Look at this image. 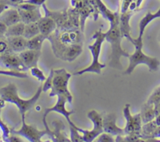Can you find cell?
<instances>
[{
    "label": "cell",
    "mask_w": 160,
    "mask_h": 142,
    "mask_svg": "<svg viewBox=\"0 0 160 142\" xmlns=\"http://www.w3.org/2000/svg\"><path fill=\"white\" fill-rule=\"evenodd\" d=\"M47 40L51 43L53 54L63 61L72 62L82 53L84 34L81 28H56Z\"/></svg>",
    "instance_id": "6da1fadb"
},
{
    "label": "cell",
    "mask_w": 160,
    "mask_h": 142,
    "mask_svg": "<svg viewBox=\"0 0 160 142\" xmlns=\"http://www.w3.org/2000/svg\"><path fill=\"white\" fill-rule=\"evenodd\" d=\"M160 17V7L159 10L155 13H152L151 12H148L146 15L140 20L139 23V35L138 38L133 39L131 43L134 46V52L129 56V65L128 69L124 72V74H131L136 66L140 64H145L149 68L150 71H157L159 69L160 62L158 59L155 57H151L142 51V39H143V34L145 30L148 23H151L153 20Z\"/></svg>",
    "instance_id": "7a4b0ae2"
},
{
    "label": "cell",
    "mask_w": 160,
    "mask_h": 142,
    "mask_svg": "<svg viewBox=\"0 0 160 142\" xmlns=\"http://www.w3.org/2000/svg\"><path fill=\"white\" fill-rule=\"evenodd\" d=\"M42 92V85H41L32 98L28 100L22 99L17 93V86L13 83H9L6 86L0 88V96L1 99L5 101L15 104L20 111L21 117H25V113L34 107Z\"/></svg>",
    "instance_id": "3957f363"
},
{
    "label": "cell",
    "mask_w": 160,
    "mask_h": 142,
    "mask_svg": "<svg viewBox=\"0 0 160 142\" xmlns=\"http://www.w3.org/2000/svg\"><path fill=\"white\" fill-rule=\"evenodd\" d=\"M123 38L120 31L119 22L110 24V27L106 33V40L109 42L111 45L110 61H109V66L112 68L122 70L123 66L120 62V57H128L131 55L129 52L123 50L121 46V40Z\"/></svg>",
    "instance_id": "277c9868"
},
{
    "label": "cell",
    "mask_w": 160,
    "mask_h": 142,
    "mask_svg": "<svg viewBox=\"0 0 160 142\" xmlns=\"http://www.w3.org/2000/svg\"><path fill=\"white\" fill-rule=\"evenodd\" d=\"M92 39H95V42L92 45H89L88 49L91 51L92 56V64L87 68L79 70L73 73V75H82L85 73H95L97 74H101L102 69L106 67V64L100 63L99 56L101 52L102 45L106 40V33H103L102 30L95 31Z\"/></svg>",
    "instance_id": "5b68a950"
},
{
    "label": "cell",
    "mask_w": 160,
    "mask_h": 142,
    "mask_svg": "<svg viewBox=\"0 0 160 142\" xmlns=\"http://www.w3.org/2000/svg\"><path fill=\"white\" fill-rule=\"evenodd\" d=\"M72 75L69 73L65 69L54 70L52 77V86L49 93L50 97L62 95L66 97L70 105L73 101V96L68 89V83Z\"/></svg>",
    "instance_id": "8992f818"
},
{
    "label": "cell",
    "mask_w": 160,
    "mask_h": 142,
    "mask_svg": "<svg viewBox=\"0 0 160 142\" xmlns=\"http://www.w3.org/2000/svg\"><path fill=\"white\" fill-rule=\"evenodd\" d=\"M87 116L93 123V129L92 130H84L78 126L77 129L79 132L83 134L82 137L84 142H92L104 132L102 126V114L98 113L95 110H92L87 114Z\"/></svg>",
    "instance_id": "52a82bcc"
},
{
    "label": "cell",
    "mask_w": 160,
    "mask_h": 142,
    "mask_svg": "<svg viewBox=\"0 0 160 142\" xmlns=\"http://www.w3.org/2000/svg\"><path fill=\"white\" fill-rule=\"evenodd\" d=\"M131 105L127 104L123 108V115L126 119L127 124L124 129L125 135L126 134H142V119L141 113L136 114V115H131V110H130ZM142 139V138H141Z\"/></svg>",
    "instance_id": "ba28073f"
},
{
    "label": "cell",
    "mask_w": 160,
    "mask_h": 142,
    "mask_svg": "<svg viewBox=\"0 0 160 142\" xmlns=\"http://www.w3.org/2000/svg\"><path fill=\"white\" fill-rule=\"evenodd\" d=\"M22 118V126L18 130H12L11 133L16 135H20L22 137H25L31 142H42V137L43 136L47 135L48 132L45 129L44 130H39L37 128L34 127L32 125L27 124L25 123V117H21Z\"/></svg>",
    "instance_id": "9c48e42d"
},
{
    "label": "cell",
    "mask_w": 160,
    "mask_h": 142,
    "mask_svg": "<svg viewBox=\"0 0 160 142\" xmlns=\"http://www.w3.org/2000/svg\"><path fill=\"white\" fill-rule=\"evenodd\" d=\"M0 65L11 70L25 72L28 70L22 62L19 54L9 50L0 55Z\"/></svg>",
    "instance_id": "30bf717a"
},
{
    "label": "cell",
    "mask_w": 160,
    "mask_h": 142,
    "mask_svg": "<svg viewBox=\"0 0 160 142\" xmlns=\"http://www.w3.org/2000/svg\"><path fill=\"white\" fill-rule=\"evenodd\" d=\"M42 123H43L44 126L47 130V135L48 136L52 141L53 142H69L71 141L70 139H68V137L66 135L64 132L65 129V125L63 122L59 120H55L52 121V126L54 129L52 130L49 129L48 126V123L46 122V118L42 117Z\"/></svg>",
    "instance_id": "8fae6325"
},
{
    "label": "cell",
    "mask_w": 160,
    "mask_h": 142,
    "mask_svg": "<svg viewBox=\"0 0 160 142\" xmlns=\"http://www.w3.org/2000/svg\"><path fill=\"white\" fill-rule=\"evenodd\" d=\"M57 101H56V105L52 106L51 108H45L44 109V114H43V117L44 118H46L49 112H59V113L62 114L64 117L66 118V120H67L68 122L69 125L70 126H73V127H76V125L73 123V122L70 120V116L73 114L75 112L74 110H71V111H68L65 108V105L66 103L67 102V99L66 97L62 96V95H57Z\"/></svg>",
    "instance_id": "7c38bea8"
},
{
    "label": "cell",
    "mask_w": 160,
    "mask_h": 142,
    "mask_svg": "<svg viewBox=\"0 0 160 142\" xmlns=\"http://www.w3.org/2000/svg\"><path fill=\"white\" fill-rule=\"evenodd\" d=\"M117 116L115 113H108L102 115V126L104 132L112 136L125 135L124 129L118 127L116 124Z\"/></svg>",
    "instance_id": "4fadbf2b"
},
{
    "label": "cell",
    "mask_w": 160,
    "mask_h": 142,
    "mask_svg": "<svg viewBox=\"0 0 160 142\" xmlns=\"http://www.w3.org/2000/svg\"><path fill=\"white\" fill-rule=\"evenodd\" d=\"M21 59L22 62H23L27 68L29 70L31 67L37 66L38 62L42 55V51L40 50H31L26 49L21 52L18 53Z\"/></svg>",
    "instance_id": "5bb4252c"
},
{
    "label": "cell",
    "mask_w": 160,
    "mask_h": 142,
    "mask_svg": "<svg viewBox=\"0 0 160 142\" xmlns=\"http://www.w3.org/2000/svg\"><path fill=\"white\" fill-rule=\"evenodd\" d=\"M6 42L8 44V50L14 53H20L28 49V39L23 36L6 37Z\"/></svg>",
    "instance_id": "9a60e30c"
},
{
    "label": "cell",
    "mask_w": 160,
    "mask_h": 142,
    "mask_svg": "<svg viewBox=\"0 0 160 142\" xmlns=\"http://www.w3.org/2000/svg\"><path fill=\"white\" fill-rule=\"evenodd\" d=\"M37 23L38 25L40 33L45 37L49 36L57 28V24L54 19L47 14H45V17H41L37 21Z\"/></svg>",
    "instance_id": "2e32d148"
},
{
    "label": "cell",
    "mask_w": 160,
    "mask_h": 142,
    "mask_svg": "<svg viewBox=\"0 0 160 142\" xmlns=\"http://www.w3.org/2000/svg\"><path fill=\"white\" fill-rule=\"evenodd\" d=\"M133 14H134V12L131 10L127 11L125 12H121L120 14V22H119L122 37H126L131 42H133V39L134 38H132L131 34H130L131 27H130L129 24V20L131 17L133 16Z\"/></svg>",
    "instance_id": "e0dca14e"
},
{
    "label": "cell",
    "mask_w": 160,
    "mask_h": 142,
    "mask_svg": "<svg viewBox=\"0 0 160 142\" xmlns=\"http://www.w3.org/2000/svg\"><path fill=\"white\" fill-rule=\"evenodd\" d=\"M0 20L6 23L8 27L21 22L19 11L16 7L6 9V10L3 11L0 15Z\"/></svg>",
    "instance_id": "ac0fdd59"
},
{
    "label": "cell",
    "mask_w": 160,
    "mask_h": 142,
    "mask_svg": "<svg viewBox=\"0 0 160 142\" xmlns=\"http://www.w3.org/2000/svg\"><path fill=\"white\" fill-rule=\"evenodd\" d=\"M20 13L21 22L25 24L30 23H35L42 17V14L40 12V7L33 10H25V9H19L17 8Z\"/></svg>",
    "instance_id": "d6986e66"
},
{
    "label": "cell",
    "mask_w": 160,
    "mask_h": 142,
    "mask_svg": "<svg viewBox=\"0 0 160 142\" xmlns=\"http://www.w3.org/2000/svg\"><path fill=\"white\" fill-rule=\"evenodd\" d=\"M145 105L153 108L156 115L160 114V86L153 91Z\"/></svg>",
    "instance_id": "ffe728a7"
},
{
    "label": "cell",
    "mask_w": 160,
    "mask_h": 142,
    "mask_svg": "<svg viewBox=\"0 0 160 142\" xmlns=\"http://www.w3.org/2000/svg\"><path fill=\"white\" fill-rule=\"evenodd\" d=\"M47 37L43 35L42 34H39L38 35L34 36V37H31V38L28 39V49L31 50H42V44L46 40Z\"/></svg>",
    "instance_id": "44dd1931"
},
{
    "label": "cell",
    "mask_w": 160,
    "mask_h": 142,
    "mask_svg": "<svg viewBox=\"0 0 160 142\" xmlns=\"http://www.w3.org/2000/svg\"><path fill=\"white\" fill-rule=\"evenodd\" d=\"M25 23L23 22H19L12 26L8 27L7 31L5 37H14V36H23L24 32Z\"/></svg>",
    "instance_id": "7402d4cb"
},
{
    "label": "cell",
    "mask_w": 160,
    "mask_h": 142,
    "mask_svg": "<svg viewBox=\"0 0 160 142\" xmlns=\"http://www.w3.org/2000/svg\"><path fill=\"white\" fill-rule=\"evenodd\" d=\"M39 34H40V30H39L38 25L37 22L25 24L24 32H23V36L25 38L30 39Z\"/></svg>",
    "instance_id": "603a6c76"
},
{
    "label": "cell",
    "mask_w": 160,
    "mask_h": 142,
    "mask_svg": "<svg viewBox=\"0 0 160 142\" xmlns=\"http://www.w3.org/2000/svg\"><path fill=\"white\" fill-rule=\"evenodd\" d=\"M0 75H6L9 76H15L18 78H28V73L25 72L17 71V70H0Z\"/></svg>",
    "instance_id": "cb8c5ba5"
},
{
    "label": "cell",
    "mask_w": 160,
    "mask_h": 142,
    "mask_svg": "<svg viewBox=\"0 0 160 142\" xmlns=\"http://www.w3.org/2000/svg\"><path fill=\"white\" fill-rule=\"evenodd\" d=\"M30 70H31V75H32L33 76H34L35 78H37L39 81H41V82H43V81H45V80H46L47 76H45V75L44 74V73L42 72V70H40V69L38 67V66H37L31 67Z\"/></svg>",
    "instance_id": "d4e9b609"
},
{
    "label": "cell",
    "mask_w": 160,
    "mask_h": 142,
    "mask_svg": "<svg viewBox=\"0 0 160 142\" xmlns=\"http://www.w3.org/2000/svg\"><path fill=\"white\" fill-rule=\"evenodd\" d=\"M77 127L78 126H76V127L70 126V140L73 142H84L83 137L81 136V134H79V131L78 130Z\"/></svg>",
    "instance_id": "484cf974"
},
{
    "label": "cell",
    "mask_w": 160,
    "mask_h": 142,
    "mask_svg": "<svg viewBox=\"0 0 160 142\" xmlns=\"http://www.w3.org/2000/svg\"><path fill=\"white\" fill-rule=\"evenodd\" d=\"M53 73H54V70L52 69L49 73V75L47 76L46 80L45 81V83L42 85V91H43V92H47L49 89L52 88V86Z\"/></svg>",
    "instance_id": "4316f807"
},
{
    "label": "cell",
    "mask_w": 160,
    "mask_h": 142,
    "mask_svg": "<svg viewBox=\"0 0 160 142\" xmlns=\"http://www.w3.org/2000/svg\"><path fill=\"white\" fill-rule=\"evenodd\" d=\"M97 142H113L115 141L113 137L112 134H108V133L103 132L102 134H100L98 137V140H96Z\"/></svg>",
    "instance_id": "83f0119b"
},
{
    "label": "cell",
    "mask_w": 160,
    "mask_h": 142,
    "mask_svg": "<svg viewBox=\"0 0 160 142\" xmlns=\"http://www.w3.org/2000/svg\"><path fill=\"white\" fill-rule=\"evenodd\" d=\"M47 0H23V2L31 3V4L36 5V6H41L46 2Z\"/></svg>",
    "instance_id": "f1b7e54d"
},
{
    "label": "cell",
    "mask_w": 160,
    "mask_h": 142,
    "mask_svg": "<svg viewBox=\"0 0 160 142\" xmlns=\"http://www.w3.org/2000/svg\"><path fill=\"white\" fill-rule=\"evenodd\" d=\"M7 29H8L7 25L0 20V34H2L3 36H5L6 35V31H7Z\"/></svg>",
    "instance_id": "f546056e"
},
{
    "label": "cell",
    "mask_w": 160,
    "mask_h": 142,
    "mask_svg": "<svg viewBox=\"0 0 160 142\" xmlns=\"http://www.w3.org/2000/svg\"><path fill=\"white\" fill-rule=\"evenodd\" d=\"M7 140V141H15V142L23 141V140H22L20 137H18L17 136H16V134H13V136H12V137H9L7 138V140Z\"/></svg>",
    "instance_id": "4dcf8cb0"
},
{
    "label": "cell",
    "mask_w": 160,
    "mask_h": 142,
    "mask_svg": "<svg viewBox=\"0 0 160 142\" xmlns=\"http://www.w3.org/2000/svg\"><path fill=\"white\" fill-rule=\"evenodd\" d=\"M10 2V4L12 7H17L19 4L23 2V0H9Z\"/></svg>",
    "instance_id": "1f68e13d"
},
{
    "label": "cell",
    "mask_w": 160,
    "mask_h": 142,
    "mask_svg": "<svg viewBox=\"0 0 160 142\" xmlns=\"http://www.w3.org/2000/svg\"><path fill=\"white\" fill-rule=\"evenodd\" d=\"M3 37H5V36H3L2 34H0V40H1V39H2Z\"/></svg>",
    "instance_id": "d6a6232c"
}]
</instances>
